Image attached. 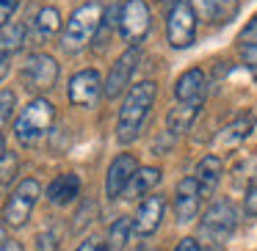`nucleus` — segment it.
<instances>
[{
	"label": "nucleus",
	"instance_id": "f257e3e1",
	"mask_svg": "<svg viewBox=\"0 0 257 251\" xmlns=\"http://www.w3.org/2000/svg\"><path fill=\"white\" fill-rule=\"evenodd\" d=\"M155 97H158V86L152 83V80H144V83L130 89V94L124 97V102H122L119 124H116V138L122 141V144H130V141L139 135V130H141V124H144Z\"/></svg>",
	"mask_w": 257,
	"mask_h": 251
},
{
	"label": "nucleus",
	"instance_id": "f03ea898",
	"mask_svg": "<svg viewBox=\"0 0 257 251\" xmlns=\"http://www.w3.org/2000/svg\"><path fill=\"white\" fill-rule=\"evenodd\" d=\"M102 25V9L100 3H83L80 9H75L72 17L67 20V31H64V39H61V47L67 53H78L89 45L91 39L97 36Z\"/></svg>",
	"mask_w": 257,
	"mask_h": 251
},
{
	"label": "nucleus",
	"instance_id": "7ed1b4c3",
	"mask_svg": "<svg viewBox=\"0 0 257 251\" xmlns=\"http://www.w3.org/2000/svg\"><path fill=\"white\" fill-rule=\"evenodd\" d=\"M53 119H56L53 102H47V100L39 97V100L28 102V105L23 108L20 119L14 122V135H17V141H23L25 146H31V144H36L39 138H45V135L50 133Z\"/></svg>",
	"mask_w": 257,
	"mask_h": 251
},
{
	"label": "nucleus",
	"instance_id": "20e7f679",
	"mask_svg": "<svg viewBox=\"0 0 257 251\" xmlns=\"http://www.w3.org/2000/svg\"><path fill=\"white\" fill-rule=\"evenodd\" d=\"M166 36H169V45L183 50V47H191L196 39V12L188 0L177 3V6L169 12L166 20Z\"/></svg>",
	"mask_w": 257,
	"mask_h": 251
},
{
	"label": "nucleus",
	"instance_id": "39448f33",
	"mask_svg": "<svg viewBox=\"0 0 257 251\" xmlns=\"http://www.w3.org/2000/svg\"><path fill=\"white\" fill-rule=\"evenodd\" d=\"M235 210L229 201H216V204H210V210L205 212V218H202V237L207 240L210 245H221L224 240L229 237V234L235 232Z\"/></svg>",
	"mask_w": 257,
	"mask_h": 251
},
{
	"label": "nucleus",
	"instance_id": "423d86ee",
	"mask_svg": "<svg viewBox=\"0 0 257 251\" xmlns=\"http://www.w3.org/2000/svg\"><path fill=\"white\" fill-rule=\"evenodd\" d=\"M39 193H42V185L36 182V179H23V182L17 185V190H14L6 201L3 223H9V226H23V223L28 221L31 210H34L36 199H39Z\"/></svg>",
	"mask_w": 257,
	"mask_h": 251
},
{
	"label": "nucleus",
	"instance_id": "0eeeda50",
	"mask_svg": "<svg viewBox=\"0 0 257 251\" xmlns=\"http://www.w3.org/2000/svg\"><path fill=\"white\" fill-rule=\"evenodd\" d=\"M58 80V64L53 56H45V53H34L28 56L23 67V86L28 91H47L53 89Z\"/></svg>",
	"mask_w": 257,
	"mask_h": 251
},
{
	"label": "nucleus",
	"instance_id": "6e6552de",
	"mask_svg": "<svg viewBox=\"0 0 257 251\" xmlns=\"http://www.w3.org/2000/svg\"><path fill=\"white\" fill-rule=\"evenodd\" d=\"M119 31H122L124 42H130V47H136L150 31V9L144 0H127L119 14Z\"/></svg>",
	"mask_w": 257,
	"mask_h": 251
},
{
	"label": "nucleus",
	"instance_id": "1a4fd4ad",
	"mask_svg": "<svg viewBox=\"0 0 257 251\" xmlns=\"http://www.w3.org/2000/svg\"><path fill=\"white\" fill-rule=\"evenodd\" d=\"M136 67H139V47H127V50L116 58L111 72H108V80H105V97L108 100H116V97L127 89L130 80H133Z\"/></svg>",
	"mask_w": 257,
	"mask_h": 251
},
{
	"label": "nucleus",
	"instance_id": "9d476101",
	"mask_svg": "<svg viewBox=\"0 0 257 251\" xmlns=\"http://www.w3.org/2000/svg\"><path fill=\"white\" fill-rule=\"evenodd\" d=\"M105 91L97 69H83L69 80V102L72 105H94L97 97Z\"/></svg>",
	"mask_w": 257,
	"mask_h": 251
},
{
	"label": "nucleus",
	"instance_id": "9b49d317",
	"mask_svg": "<svg viewBox=\"0 0 257 251\" xmlns=\"http://www.w3.org/2000/svg\"><path fill=\"white\" fill-rule=\"evenodd\" d=\"M136 171H139V163H136V157H133V155H119L116 160L111 163L108 174H105V193L111 196V199L122 196L124 188L130 185V179L136 177Z\"/></svg>",
	"mask_w": 257,
	"mask_h": 251
},
{
	"label": "nucleus",
	"instance_id": "f8f14e48",
	"mask_svg": "<svg viewBox=\"0 0 257 251\" xmlns=\"http://www.w3.org/2000/svg\"><path fill=\"white\" fill-rule=\"evenodd\" d=\"M199 185H196V177H185L183 182L177 185V196H174V212H177V221L180 223H188L196 218L199 212Z\"/></svg>",
	"mask_w": 257,
	"mask_h": 251
},
{
	"label": "nucleus",
	"instance_id": "ddd939ff",
	"mask_svg": "<svg viewBox=\"0 0 257 251\" xmlns=\"http://www.w3.org/2000/svg\"><path fill=\"white\" fill-rule=\"evenodd\" d=\"M205 91H207V80L202 69H188L177 78L174 83V97L177 102H191V105H202L205 100Z\"/></svg>",
	"mask_w": 257,
	"mask_h": 251
},
{
	"label": "nucleus",
	"instance_id": "4468645a",
	"mask_svg": "<svg viewBox=\"0 0 257 251\" xmlns=\"http://www.w3.org/2000/svg\"><path fill=\"white\" fill-rule=\"evenodd\" d=\"M163 210H166V201H163V196H150V199L141 201L139 212H136V218H133L136 234H152V232H155V229L161 226Z\"/></svg>",
	"mask_w": 257,
	"mask_h": 251
},
{
	"label": "nucleus",
	"instance_id": "2eb2a0df",
	"mask_svg": "<svg viewBox=\"0 0 257 251\" xmlns=\"http://www.w3.org/2000/svg\"><path fill=\"white\" fill-rule=\"evenodd\" d=\"M196 12L210 25H224L238 14V0H196Z\"/></svg>",
	"mask_w": 257,
	"mask_h": 251
},
{
	"label": "nucleus",
	"instance_id": "dca6fc26",
	"mask_svg": "<svg viewBox=\"0 0 257 251\" xmlns=\"http://www.w3.org/2000/svg\"><path fill=\"white\" fill-rule=\"evenodd\" d=\"M78 193H80V177L72 171L58 174V177L47 185V199H50L53 204H69Z\"/></svg>",
	"mask_w": 257,
	"mask_h": 251
},
{
	"label": "nucleus",
	"instance_id": "f3484780",
	"mask_svg": "<svg viewBox=\"0 0 257 251\" xmlns=\"http://www.w3.org/2000/svg\"><path fill=\"white\" fill-rule=\"evenodd\" d=\"M218 179H221V160L216 155H205L196 166V185H199L202 196H210L216 190Z\"/></svg>",
	"mask_w": 257,
	"mask_h": 251
},
{
	"label": "nucleus",
	"instance_id": "a211bd4d",
	"mask_svg": "<svg viewBox=\"0 0 257 251\" xmlns=\"http://www.w3.org/2000/svg\"><path fill=\"white\" fill-rule=\"evenodd\" d=\"M251 124H254L251 116L235 119L232 124H227V127L216 135V149H235L238 144H243V138L251 133Z\"/></svg>",
	"mask_w": 257,
	"mask_h": 251
},
{
	"label": "nucleus",
	"instance_id": "6ab92c4d",
	"mask_svg": "<svg viewBox=\"0 0 257 251\" xmlns=\"http://www.w3.org/2000/svg\"><path fill=\"white\" fill-rule=\"evenodd\" d=\"M196 113H199V105H191V102H177V105L169 111L166 116V124H169V133L172 135H180L194 124Z\"/></svg>",
	"mask_w": 257,
	"mask_h": 251
},
{
	"label": "nucleus",
	"instance_id": "aec40b11",
	"mask_svg": "<svg viewBox=\"0 0 257 251\" xmlns=\"http://www.w3.org/2000/svg\"><path fill=\"white\" fill-rule=\"evenodd\" d=\"M158 182H161V168H152V166L139 168V171H136V177L130 179V185L124 188V196H127V199H139V196L150 193Z\"/></svg>",
	"mask_w": 257,
	"mask_h": 251
},
{
	"label": "nucleus",
	"instance_id": "412c9836",
	"mask_svg": "<svg viewBox=\"0 0 257 251\" xmlns=\"http://www.w3.org/2000/svg\"><path fill=\"white\" fill-rule=\"evenodd\" d=\"M58 28H61V14H58V9L45 6V9H39V12H36L34 39H50Z\"/></svg>",
	"mask_w": 257,
	"mask_h": 251
},
{
	"label": "nucleus",
	"instance_id": "4be33fe9",
	"mask_svg": "<svg viewBox=\"0 0 257 251\" xmlns=\"http://www.w3.org/2000/svg\"><path fill=\"white\" fill-rule=\"evenodd\" d=\"M238 53L246 67H257V17L238 34Z\"/></svg>",
	"mask_w": 257,
	"mask_h": 251
},
{
	"label": "nucleus",
	"instance_id": "5701e85b",
	"mask_svg": "<svg viewBox=\"0 0 257 251\" xmlns=\"http://www.w3.org/2000/svg\"><path fill=\"white\" fill-rule=\"evenodd\" d=\"M25 45V25L23 23H14L0 28V50L3 53H14Z\"/></svg>",
	"mask_w": 257,
	"mask_h": 251
},
{
	"label": "nucleus",
	"instance_id": "b1692460",
	"mask_svg": "<svg viewBox=\"0 0 257 251\" xmlns=\"http://www.w3.org/2000/svg\"><path fill=\"white\" fill-rule=\"evenodd\" d=\"M130 232H136L130 218H119L116 223H111V229H108V248H111V251L124 248L127 240H130Z\"/></svg>",
	"mask_w": 257,
	"mask_h": 251
},
{
	"label": "nucleus",
	"instance_id": "393cba45",
	"mask_svg": "<svg viewBox=\"0 0 257 251\" xmlns=\"http://www.w3.org/2000/svg\"><path fill=\"white\" fill-rule=\"evenodd\" d=\"M17 168H20V157L14 152H6L3 160H0V188L12 185V179L17 177Z\"/></svg>",
	"mask_w": 257,
	"mask_h": 251
},
{
	"label": "nucleus",
	"instance_id": "a878e982",
	"mask_svg": "<svg viewBox=\"0 0 257 251\" xmlns=\"http://www.w3.org/2000/svg\"><path fill=\"white\" fill-rule=\"evenodd\" d=\"M12 111H14V91L6 89V91H0V130L6 127Z\"/></svg>",
	"mask_w": 257,
	"mask_h": 251
},
{
	"label": "nucleus",
	"instance_id": "bb28decb",
	"mask_svg": "<svg viewBox=\"0 0 257 251\" xmlns=\"http://www.w3.org/2000/svg\"><path fill=\"white\" fill-rule=\"evenodd\" d=\"M20 0H0V28H6L9 20H12V14L17 12Z\"/></svg>",
	"mask_w": 257,
	"mask_h": 251
},
{
	"label": "nucleus",
	"instance_id": "cd10ccee",
	"mask_svg": "<svg viewBox=\"0 0 257 251\" xmlns=\"http://www.w3.org/2000/svg\"><path fill=\"white\" fill-rule=\"evenodd\" d=\"M53 248H56V234H53V232L39 234V243H36V251H53Z\"/></svg>",
	"mask_w": 257,
	"mask_h": 251
},
{
	"label": "nucleus",
	"instance_id": "c85d7f7f",
	"mask_svg": "<svg viewBox=\"0 0 257 251\" xmlns=\"http://www.w3.org/2000/svg\"><path fill=\"white\" fill-rule=\"evenodd\" d=\"M78 251H111L105 243H100V240H94V237H89L86 243H80V248Z\"/></svg>",
	"mask_w": 257,
	"mask_h": 251
},
{
	"label": "nucleus",
	"instance_id": "c756f323",
	"mask_svg": "<svg viewBox=\"0 0 257 251\" xmlns=\"http://www.w3.org/2000/svg\"><path fill=\"white\" fill-rule=\"evenodd\" d=\"M246 212L257 215V185H254V188H249V193H246Z\"/></svg>",
	"mask_w": 257,
	"mask_h": 251
},
{
	"label": "nucleus",
	"instance_id": "7c9ffc66",
	"mask_svg": "<svg viewBox=\"0 0 257 251\" xmlns=\"http://www.w3.org/2000/svg\"><path fill=\"white\" fill-rule=\"evenodd\" d=\"M174 251H202V248H199V243H196L194 237H183V240L177 243V248H174Z\"/></svg>",
	"mask_w": 257,
	"mask_h": 251
},
{
	"label": "nucleus",
	"instance_id": "2f4dec72",
	"mask_svg": "<svg viewBox=\"0 0 257 251\" xmlns=\"http://www.w3.org/2000/svg\"><path fill=\"white\" fill-rule=\"evenodd\" d=\"M9 75V53H3L0 50V80Z\"/></svg>",
	"mask_w": 257,
	"mask_h": 251
},
{
	"label": "nucleus",
	"instance_id": "473e14b6",
	"mask_svg": "<svg viewBox=\"0 0 257 251\" xmlns=\"http://www.w3.org/2000/svg\"><path fill=\"white\" fill-rule=\"evenodd\" d=\"M0 251H23V245H20V243H14V240H6V245H3Z\"/></svg>",
	"mask_w": 257,
	"mask_h": 251
},
{
	"label": "nucleus",
	"instance_id": "72a5a7b5",
	"mask_svg": "<svg viewBox=\"0 0 257 251\" xmlns=\"http://www.w3.org/2000/svg\"><path fill=\"white\" fill-rule=\"evenodd\" d=\"M3 155H6V141H3V135H0V160H3Z\"/></svg>",
	"mask_w": 257,
	"mask_h": 251
},
{
	"label": "nucleus",
	"instance_id": "f704fd0d",
	"mask_svg": "<svg viewBox=\"0 0 257 251\" xmlns=\"http://www.w3.org/2000/svg\"><path fill=\"white\" fill-rule=\"evenodd\" d=\"M6 245V232H3V226H0V248Z\"/></svg>",
	"mask_w": 257,
	"mask_h": 251
},
{
	"label": "nucleus",
	"instance_id": "c9c22d12",
	"mask_svg": "<svg viewBox=\"0 0 257 251\" xmlns=\"http://www.w3.org/2000/svg\"><path fill=\"white\" fill-rule=\"evenodd\" d=\"M166 3H169V12H172V9L177 6V3H183V0H166Z\"/></svg>",
	"mask_w": 257,
	"mask_h": 251
}]
</instances>
